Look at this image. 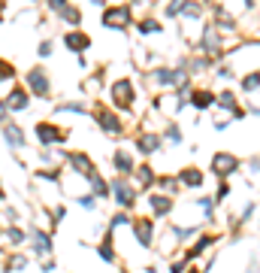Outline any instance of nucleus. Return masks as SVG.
<instances>
[{
    "instance_id": "25",
    "label": "nucleus",
    "mask_w": 260,
    "mask_h": 273,
    "mask_svg": "<svg viewBox=\"0 0 260 273\" xmlns=\"http://www.w3.org/2000/svg\"><path fill=\"white\" fill-rule=\"evenodd\" d=\"M203 46H206V49H218V36H215V30H212V27L206 30V36H203Z\"/></svg>"
},
{
    "instance_id": "21",
    "label": "nucleus",
    "mask_w": 260,
    "mask_h": 273,
    "mask_svg": "<svg viewBox=\"0 0 260 273\" xmlns=\"http://www.w3.org/2000/svg\"><path fill=\"white\" fill-rule=\"evenodd\" d=\"M6 140H9L12 146H21V143H24V137H21V131H18V128H12V125L6 128Z\"/></svg>"
},
{
    "instance_id": "34",
    "label": "nucleus",
    "mask_w": 260,
    "mask_h": 273,
    "mask_svg": "<svg viewBox=\"0 0 260 273\" xmlns=\"http://www.w3.org/2000/svg\"><path fill=\"white\" fill-rule=\"evenodd\" d=\"M24 267V258H12V270H21Z\"/></svg>"
},
{
    "instance_id": "5",
    "label": "nucleus",
    "mask_w": 260,
    "mask_h": 273,
    "mask_svg": "<svg viewBox=\"0 0 260 273\" xmlns=\"http://www.w3.org/2000/svg\"><path fill=\"white\" fill-rule=\"evenodd\" d=\"M133 231H136V237H139V243H142V246H151L154 225H151L148 219H136V222H133Z\"/></svg>"
},
{
    "instance_id": "36",
    "label": "nucleus",
    "mask_w": 260,
    "mask_h": 273,
    "mask_svg": "<svg viewBox=\"0 0 260 273\" xmlns=\"http://www.w3.org/2000/svg\"><path fill=\"white\" fill-rule=\"evenodd\" d=\"M3 112H6V106H3V103H0V119H3Z\"/></svg>"
},
{
    "instance_id": "28",
    "label": "nucleus",
    "mask_w": 260,
    "mask_h": 273,
    "mask_svg": "<svg viewBox=\"0 0 260 273\" xmlns=\"http://www.w3.org/2000/svg\"><path fill=\"white\" fill-rule=\"evenodd\" d=\"M139 30H142V33H154V30H161V27H158V21H142Z\"/></svg>"
},
{
    "instance_id": "17",
    "label": "nucleus",
    "mask_w": 260,
    "mask_h": 273,
    "mask_svg": "<svg viewBox=\"0 0 260 273\" xmlns=\"http://www.w3.org/2000/svg\"><path fill=\"white\" fill-rule=\"evenodd\" d=\"M9 106H12V109H24V106H27V94H24V88H12V94H9Z\"/></svg>"
},
{
    "instance_id": "10",
    "label": "nucleus",
    "mask_w": 260,
    "mask_h": 273,
    "mask_svg": "<svg viewBox=\"0 0 260 273\" xmlns=\"http://www.w3.org/2000/svg\"><path fill=\"white\" fill-rule=\"evenodd\" d=\"M70 161H73V167H76L79 173H85V176H91V173H94V164H91V158H88V155L76 152V155H70Z\"/></svg>"
},
{
    "instance_id": "31",
    "label": "nucleus",
    "mask_w": 260,
    "mask_h": 273,
    "mask_svg": "<svg viewBox=\"0 0 260 273\" xmlns=\"http://www.w3.org/2000/svg\"><path fill=\"white\" fill-rule=\"evenodd\" d=\"M79 204H82V207H88V210H91V207H94V198H91V194H85V198H79Z\"/></svg>"
},
{
    "instance_id": "20",
    "label": "nucleus",
    "mask_w": 260,
    "mask_h": 273,
    "mask_svg": "<svg viewBox=\"0 0 260 273\" xmlns=\"http://www.w3.org/2000/svg\"><path fill=\"white\" fill-rule=\"evenodd\" d=\"M218 103H221V106H224V109H233V112H236V115H242V112H239V109H236V97H233V91H224V94H221V97H218Z\"/></svg>"
},
{
    "instance_id": "19",
    "label": "nucleus",
    "mask_w": 260,
    "mask_h": 273,
    "mask_svg": "<svg viewBox=\"0 0 260 273\" xmlns=\"http://www.w3.org/2000/svg\"><path fill=\"white\" fill-rule=\"evenodd\" d=\"M115 167H118L121 173H130V170H133V161H130V155H127V152H115Z\"/></svg>"
},
{
    "instance_id": "14",
    "label": "nucleus",
    "mask_w": 260,
    "mask_h": 273,
    "mask_svg": "<svg viewBox=\"0 0 260 273\" xmlns=\"http://www.w3.org/2000/svg\"><path fill=\"white\" fill-rule=\"evenodd\" d=\"M191 100H194V106H197V109H209V106L215 103V94H212V91H194V97H191Z\"/></svg>"
},
{
    "instance_id": "26",
    "label": "nucleus",
    "mask_w": 260,
    "mask_h": 273,
    "mask_svg": "<svg viewBox=\"0 0 260 273\" xmlns=\"http://www.w3.org/2000/svg\"><path fill=\"white\" fill-rule=\"evenodd\" d=\"M88 179H91V182H94V191H97V194H106V191H109V188H106V182H103V179H100V176H97V173H91V176H88Z\"/></svg>"
},
{
    "instance_id": "1",
    "label": "nucleus",
    "mask_w": 260,
    "mask_h": 273,
    "mask_svg": "<svg viewBox=\"0 0 260 273\" xmlns=\"http://www.w3.org/2000/svg\"><path fill=\"white\" fill-rule=\"evenodd\" d=\"M103 24L106 27H115V30L127 27L130 24V6H112V9H106L103 12Z\"/></svg>"
},
{
    "instance_id": "24",
    "label": "nucleus",
    "mask_w": 260,
    "mask_h": 273,
    "mask_svg": "<svg viewBox=\"0 0 260 273\" xmlns=\"http://www.w3.org/2000/svg\"><path fill=\"white\" fill-rule=\"evenodd\" d=\"M100 258L103 261H115V249H112V243L106 240V243H100Z\"/></svg>"
},
{
    "instance_id": "33",
    "label": "nucleus",
    "mask_w": 260,
    "mask_h": 273,
    "mask_svg": "<svg viewBox=\"0 0 260 273\" xmlns=\"http://www.w3.org/2000/svg\"><path fill=\"white\" fill-rule=\"evenodd\" d=\"M218 76H221V79H230V76H233V70H230V67H221V73H218Z\"/></svg>"
},
{
    "instance_id": "18",
    "label": "nucleus",
    "mask_w": 260,
    "mask_h": 273,
    "mask_svg": "<svg viewBox=\"0 0 260 273\" xmlns=\"http://www.w3.org/2000/svg\"><path fill=\"white\" fill-rule=\"evenodd\" d=\"M151 210L154 213H170L173 210V201L167 194H158V198H151Z\"/></svg>"
},
{
    "instance_id": "3",
    "label": "nucleus",
    "mask_w": 260,
    "mask_h": 273,
    "mask_svg": "<svg viewBox=\"0 0 260 273\" xmlns=\"http://www.w3.org/2000/svg\"><path fill=\"white\" fill-rule=\"evenodd\" d=\"M236 167H239V161H236V155H230V152H218V155L212 158V173H218V176H230Z\"/></svg>"
},
{
    "instance_id": "4",
    "label": "nucleus",
    "mask_w": 260,
    "mask_h": 273,
    "mask_svg": "<svg viewBox=\"0 0 260 273\" xmlns=\"http://www.w3.org/2000/svg\"><path fill=\"white\" fill-rule=\"evenodd\" d=\"M112 194H115V201H118L121 207H130V204H133V188H130L127 182H121V179L112 182Z\"/></svg>"
},
{
    "instance_id": "7",
    "label": "nucleus",
    "mask_w": 260,
    "mask_h": 273,
    "mask_svg": "<svg viewBox=\"0 0 260 273\" xmlns=\"http://www.w3.org/2000/svg\"><path fill=\"white\" fill-rule=\"evenodd\" d=\"M136 149L145 152V155H151V152L161 149V137H158V134H142V137L136 140Z\"/></svg>"
},
{
    "instance_id": "2",
    "label": "nucleus",
    "mask_w": 260,
    "mask_h": 273,
    "mask_svg": "<svg viewBox=\"0 0 260 273\" xmlns=\"http://www.w3.org/2000/svg\"><path fill=\"white\" fill-rule=\"evenodd\" d=\"M112 100H115L118 106H130V103H133V82H130V79L112 82Z\"/></svg>"
},
{
    "instance_id": "37",
    "label": "nucleus",
    "mask_w": 260,
    "mask_h": 273,
    "mask_svg": "<svg viewBox=\"0 0 260 273\" xmlns=\"http://www.w3.org/2000/svg\"><path fill=\"white\" fill-rule=\"evenodd\" d=\"M191 273H200V270H191Z\"/></svg>"
},
{
    "instance_id": "8",
    "label": "nucleus",
    "mask_w": 260,
    "mask_h": 273,
    "mask_svg": "<svg viewBox=\"0 0 260 273\" xmlns=\"http://www.w3.org/2000/svg\"><path fill=\"white\" fill-rule=\"evenodd\" d=\"M36 137H39L42 143H55V140H64V134H61L58 128H51L48 122H42V125H36Z\"/></svg>"
},
{
    "instance_id": "32",
    "label": "nucleus",
    "mask_w": 260,
    "mask_h": 273,
    "mask_svg": "<svg viewBox=\"0 0 260 273\" xmlns=\"http://www.w3.org/2000/svg\"><path fill=\"white\" fill-rule=\"evenodd\" d=\"M9 240H12V243H21V231H18V228H12V231H9Z\"/></svg>"
},
{
    "instance_id": "12",
    "label": "nucleus",
    "mask_w": 260,
    "mask_h": 273,
    "mask_svg": "<svg viewBox=\"0 0 260 273\" xmlns=\"http://www.w3.org/2000/svg\"><path fill=\"white\" fill-rule=\"evenodd\" d=\"M185 185H191V188H200L203 185V173L197 170V167H188V170H182V176H179Z\"/></svg>"
},
{
    "instance_id": "11",
    "label": "nucleus",
    "mask_w": 260,
    "mask_h": 273,
    "mask_svg": "<svg viewBox=\"0 0 260 273\" xmlns=\"http://www.w3.org/2000/svg\"><path fill=\"white\" fill-rule=\"evenodd\" d=\"M100 128L106 134H121V122L112 115V112H100Z\"/></svg>"
},
{
    "instance_id": "35",
    "label": "nucleus",
    "mask_w": 260,
    "mask_h": 273,
    "mask_svg": "<svg viewBox=\"0 0 260 273\" xmlns=\"http://www.w3.org/2000/svg\"><path fill=\"white\" fill-rule=\"evenodd\" d=\"M248 273H260V270H257V267H254V264H251V267H248Z\"/></svg>"
},
{
    "instance_id": "30",
    "label": "nucleus",
    "mask_w": 260,
    "mask_h": 273,
    "mask_svg": "<svg viewBox=\"0 0 260 273\" xmlns=\"http://www.w3.org/2000/svg\"><path fill=\"white\" fill-rule=\"evenodd\" d=\"M167 137H170V140H176V143L182 140V134H179V128H170V131H167Z\"/></svg>"
},
{
    "instance_id": "23",
    "label": "nucleus",
    "mask_w": 260,
    "mask_h": 273,
    "mask_svg": "<svg viewBox=\"0 0 260 273\" xmlns=\"http://www.w3.org/2000/svg\"><path fill=\"white\" fill-rule=\"evenodd\" d=\"M242 88H245V91H254V88H260V73L245 76V79H242Z\"/></svg>"
},
{
    "instance_id": "27",
    "label": "nucleus",
    "mask_w": 260,
    "mask_h": 273,
    "mask_svg": "<svg viewBox=\"0 0 260 273\" xmlns=\"http://www.w3.org/2000/svg\"><path fill=\"white\" fill-rule=\"evenodd\" d=\"M136 173H139V185H148V182H151V170H148V167H139Z\"/></svg>"
},
{
    "instance_id": "13",
    "label": "nucleus",
    "mask_w": 260,
    "mask_h": 273,
    "mask_svg": "<svg viewBox=\"0 0 260 273\" xmlns=\"http://www.w3.org/2000/svg\"><path fill=\"white\" fill-rule=\"evenodd\" d=\"M154 79H158L161 85H176V82L182 79V73H179V70H167V67H164V70H158V73H154Z\"/></svg>"
},
{
    "instance_id": "16",
    "label": "nucleus",
    "mask_w": 260,
    "mask_h": 273,
    "mask_svg": "<svg viewBox=\"0 0 260 273\" xmlns=\"http://www.w3.org/2000/svg\"><path fill=\"white\" fill-rule=\"evenodd\" d=\"M33 249H36L39 255H48V252H51V240H48V234H39V231H36V234H33Z\"/></svg>"
},
{
    "instance_id": "15",
    "label": "nucleus",
    "mask_w": 260,
    "mask_h": 273,
    "mask_svg": "<svg viewBox=\"0 0 260 273\" xmlns=\"http://www.w3.org/2000/svg\"><path fill=\"white\" fill-rule=\"evenodd\" d=\"M51 9H58L70 24H79V9H73V6H67V3H51Z\"/></svg>"
},
{
    "instance_id": "29",
    "label": "nucleus",
    "mask_w": 260,
    "mask_h": 273,
    "mask_svg": "<svg viewBox=\"0 0 260 273\" xmlns=\"http://www.w3.org/2000/svg\"><path fill=\"white\" fill-rule=\"evenodd\" d=\"M9 76H12V67L6 61H0V79H9Z\"/></svg>"
},
{
    "instance_id": "22",
    "label": "nucleus",
    "mask_w": 260,
    "mask_h": 273,
    "mask_svg": "<svg viewBox=\"0 0 260 273\" xmlns=\"http://www.w3.org/2000/svg\"><path fill=\"white\" fill-rule=\"evenodd\" d=\"M206 246H212V237H200L197 240V246L188 252V258H194V255H200V252H206Z\"/></svg>"
},
{
    "instance_id": "9",
    "label": "nucleus",
    "mask_w": 260,
    "mask_h": 273,
    "mask_svg": "<svg viewBox=\"0 0 260 273\" xmlns=\"http://www.w3.org/2000/svg\"><path fill=\"white\" fill-rule=\"evenodd\" d=\"M27 79H30V88H33L36 94H45V91H48V79H45V73H42V70H30V76H27Z\"/></svg>"
},
{
    "instance_id": "6",
    "label": "nucleus",
    "mask_w": 260,
    "mask_h": 273,
    "mask_svg": "<svg viewBox=\"0 0 260 273\" xmlns=\"http://www.w3.org/2000/svg\"><path fill=\"white\" fill-rule=\"evenodd\" d=\"M64 43H67L73 52H82V49H88V46H91L88 33H82V30H73V33H67V36H64Z\"/></svg>"
}]
</instances>
